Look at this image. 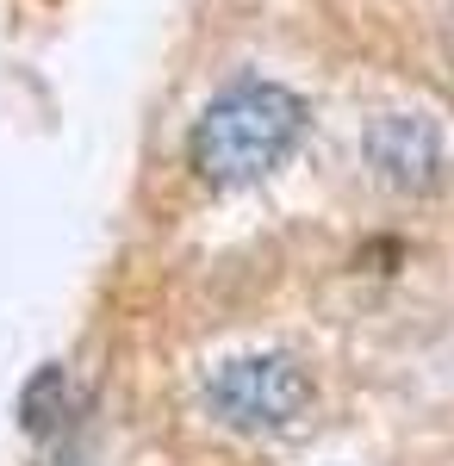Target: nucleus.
Masks as SVG:
<instances>
[{"label":"nucleus","instance_id":"f257e3e1","mask_svg":"<svg viewBox=\"0 0 454 466\" xmlns=\"http://www.w3.org/2000/svg\"><path fill=\"white\" fill-rule=\"evenodd\" d=\"M305 137V100L280 81H237L193 118V175L206 187H249L274 175Z\"/></svg>","mask_w":454,"mask_h":466},{"label":"nucleus","instance_id":"f03ea898","mask_svg":"<svg viewBox=\"0 0 454 466\" xmlns=\"http://www.w3.org/2000/svg\"><path fill=\"white\" fill-rule=\"evenodd\" d=\"M206 404L224 430L237 435H274L293 430L312 410V373L293 355H243L224 360L206 386Z\"/></svg>","mask_w":454,"mask_h":466},{"label":"nucleus","instance_id":"7ed1b4c3","mask_svg":"<svg viewBox=\"0 0 454 466\" xmlns=\"http://www.w3.org/2000/svg\"><path fill=\"white\" fill-rule=\"evenodd\" d=\"M367 168L380 175V187L392 193H405V199H429V193H442L454 175V156H449V137H442V125L436 118H423V112H386L367 125Z\"/></svg>","mask_w":454,"mask_h":466},{"label":"nucleus","instance_id":"20e7f679","mask_svg":"<svg viewBox=\"0 0 454 466\" xmlns=\"http://www.w3.org/2000/svg\"><path fill=\"white\" fill-rule=\"evenodd\" d=\"M19 423H26V435H57L69 423V373H63L57 360H44L32 380H26V392H19Z\"/></svg>","mask_w":454,"mask_h":466}]
</instances>
